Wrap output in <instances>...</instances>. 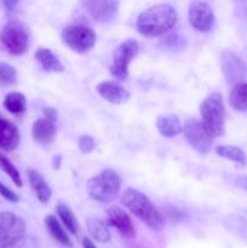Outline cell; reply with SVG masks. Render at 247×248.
I'll use <instances>...</instances> for the list:
<instances>
[{
    "label": "cell",
    "instance_id": "cell-1",
    "mask_svg": "<svg viewBox=\"0 0 247 248\" xmlns=\"http://www.w3.org/2000/svg\"><path fill=\"white\" fill-rule=\"evenodd\" d=\"M177 10L170 4H159L140 12L136 28L147 38H157L172 31L177 23Z\"/></svg>",
    "mask_w": 247,
    "mask_h": 248
},
{
    "label": "cell",
    "instance_id": "cell-2",
    "mask_svg": "<svg viewBox=\"0 0 247 248\" xmlns=\"http://www.w3.org/2000/svg\"><path fill=\"white\" fill-rule=\"evenodd\" d=\"M121 203L131 213L139 218L150 229L159 232L164 228V218L154 203L148 196L138 191L137 189L127 188L121 196Z\"/></svg>",
    "mask_w": 247,
    "mask_h": 248
},
{
    "label": "cell",
    "instance_id": "cell-3",
    "mask_svg": "<svg viewBox=\"0 0 247 248\" xmlns=\"http://www.w3.org/2000/svg\"><path fill=\"white\" fill-rule=\"evenodd\" d=\"M201 124L212 138L220 137L225 132V108L223 97L217 92L208 94L200 107Z\"/></svg>",
    "mask_w": 247,
    "mask_h": 248
},
{
    "label": "cell",
    "instance_id": "cell-4",
    "mask_svg": "<svg viewBox=\"0 0 247 248\" xmlns=\"http://www.w3.org/2000/svg\"><path fill=\"white\" fill-rule=\"evenodd\" d=\"M120 186L119 174L114 170L107 169L87 182L86 190L93 200L101 203H110L118 198Z\"/></svg>",
    "mask_w": 247,
    "mask_h": 248
},
{
    "label": "cell",
    "instance_id": "cell-5",
    "mask_svg": "<svg viewBox=\"0 0 247 248\" xmlns=\"http://www.w3.org/2000/svg\"><path fill=\"white\" fill-rule=\"evenodd\" d=\"M0 43L7 52L19 56L28 50L29 36L21 22L17 19H10L0 31Z\"/></svg>",
    "mask_w": 247,
    "mask_h": 248
},
{
    "label": "cell",
    "instance_id": "cell-6",
    "mask_svg": "<svg viewBox=\"0 0 247 248\" xmlns=\"http://www.w3.org/2000/svg\"><path fill=\"white\" fill-rule=\"evenodd\" d=\"M24 220L11 212H0V248H11L26 236Z\"/></svg>",
    "mask_w": 247,
    "mask_h": 248
},
{
    "label": "cell",
    "instance_id": "cell-7",
    "mask_svg": "<svg viewBox=\"0 0 247 248\" xmlns=\"http://www.w3.org/2000/svg\"><path fill=\"white\" fill-rule=\"evenodd\" d=\"M96 33L93 29L84 24L69 26L63 31L62 40L70 50L77 53H85L96 44Z\"/></svg>",
    "mask_w": 247,
    "mask_h": 248
},
{
    "label": "cell",
    "instance_id": "cell-8",
    "mask_svg": "<svg viewBox=\"0 0 247 248\" xmlns=\"http://www.w3.org/2000/svg\"><path fill=\"white\" fill-rule=\"evenodd\" d=\"M139 52V45L133 39H127L116 47L113 55V63L110 65V73L115 79L125 80L128 75V65L137 57Z\"/></svg>",
    "mask_w": 247,
    "mask_h": 248
},
{
    "label": "cell",
    "instance_id": "cell-9",
    "mask_svg": "<svg viewBox=\"0 0 247 248\" xmlns=\"http://www.w3.org/2000/svg\"><path fill=\"white\" fill-rule=\"evenodd\" d=\"M183 132L186 142L200 154H206L212 147L213 138L208 135L201 121L191 119L183 125Z\"/></svg>",
    "mask_w": 247,
    "mask_h": 248
},
{
    "label": "cell",
    "instance_id": "cell-10",
    "mask_svg": "<svg viewBox=\"0 0 247 248\" xmlns=\"http://www.w3.org/2000/svg\"><path fill=\"white\" fill-rule=\"evenodd\" d=\"M84 9L98 23L113 21L119 12V0H82Z\"/></svg>",
    "mask_w": 247,
    "mask_h": 248
},
{
    "label": "cell",
    "instance_id": "cell-11",
    "mask_svg": "<svg viewBox=\"0 0 247 248\" xmlns=\"http://www.w3.org/2000/svg\"><path fill=\"white\" fill-rule=\"evenodd\" d=\"M189 22L191 27L201 33H207L211 31L215 23V14L210 5L201 0L190 2L188 11Z\"/></svg>",
    "mask_w": 247,
    "mask_h": 248
},
{
    "label": "cell",
    "instance_id": "cell-12",
    "mask_svg": "<svg viewBox=\"0 0 247 248\" xmlns=\"http://www.w3.org/2000/svg\"><path fill=\"white\" fill-rule=\"evenodd\" d=\"M107 219L111 227L115 228L125 237H135L136 230L130 216L120 207H110L107 210Z\"/></svg>",
    "mask_w": 247,
    "mask_h": 248
},
{
    "label": "cell",
    "instance_id": "cell-13",
    "mask_svg": "<svg viewBox=\"0 0 247 248\" xmlns=\"http://www.w3.org/2000/svg\"><path fill=\"white\" fill-rule=\"evenodd\" d=\"M97 92L102 98L113 104H123L130 98V92L115 81H103L97 85Z\"/></svg>",
    "mask_w": 247,
    "mask_h": 248
},
{
    "label": "cell",
    "instance_id": "cell-14",
    "mask_svg": "<svg viewBox=\"0 0 247 248\" xmlns=\"http://www.w3.org/2000/svg\"><path fill=\"white\" fill-rule=\"evenodd\" d=\"M19 132L11 121L0 118V149L12 152L19 144Z\"/></svg>",
    "mask_w": 247,
    "mask_h": 248
},
{
    "label": "cell",
    "instance_id": "cell-15",
    "mask_svg": "<svg viewBox=\"0 0 247 248\" xmlns=\"http://www.w3.org/2000/svg\"><path fill=\"white\" fill-rule=\"evenodd\" d=\"M31 136L36 143L41 145H48L53 142L56 137V127L53 121L47 118L38 119L31 127Z\"/></svg>",
    "mask_w": 247,
    "mask_h": 248
},
{
    "label": "cell",
    "instance_id": "cell-16",
    "mask_svg": "<svg viewBox=\"0 0 247 248\" xmlns=\"http://www.w3.org/2000/svg\"><path fill=\"white\" fill-rule=\"evenodd\" d=\"M156 128L160 135L166 138L176 137L183 132V125L178 116L174 114L159 116L156 119Z\"/></svg>",
    "mask_w": 247,
    "mask_h": 248
},
{
    "label": "cell",
    "instance_id": "cell-17",
    "mask_svg": "<svg viewBox=\"0 0 247 248\" xmlns=\"http://www.w3.org/2000/svg\"><path fill=\"white\" fill-rule=\"evenodd\" d=\"M223 70H224L225 78L230 81L241 79L246 74L245 64L237 57V55L232 52H228V55H223Z\"/></svg>",
    "mask_w": 247,
    "mask_h": 248
},
{
    "label": "cell",
    "instance_id": "cell-18",
    "mask_svg": "<svg viewBox=\"0 0 247 248\" xmlns=\"http://www.w3.org/2000/svg\"><path fill=\"white\" fill-rule=\"evenodd\" d=\"M27 174H28L29 183H31V186L33 188L38 200L43 203L48 202L51 195H52V190L48 186V184L46 183L44 177L35 170H28Z\"/></svg>",
    "mask_w": 247,
    "mask_h": 248
},
{
    "label": "cell",
    "instance_id": "cell-19",
    "mask_svg": "<svg viewBox=\"0 0 247 248\" xmlns=\"http://www.w3.org/2000/svg\"><path fill=\"white\" fill-rule=\"evenodd\" d=\"M34 58L36 62L43 67V69L47 70V72H56L60 73L63 70V65L61 63L60 58L55 55L51 50L45 47H39L35 51Z\"/></svg>",
    "mask_w": 247,
    "mask_h": 248
},
{
    "label": "cell",
    "instance_id": "cell-20",
    "mask_svg": "<svg viewBox=\"0 0 247 248\" xmlns=\"http://www.w3.org/2000/svg\"><path fill=\"white\" fill-rule=\"evenodd\" d=\"M86 225L89 232L96 241L102 242V244L110 241V232H109L108 227H107V224L102 219L94 217L87 218Z\"/></svg>",
    "mask_w": 247,
    "mask_h": 248
},
{
    "label": "cell",
    "instance_id": "cell-21",
    "mask_svg": "<svg viewBox=\"0 0 247 248\" xmlns=\"http://www.w3.org/2000/svg\"><path fill=\"white\" fill-rule=\"evenodd\" d=\"M45 225L47 228L48 232L51 234V236L56 240L57 242H60L63 246H72V242H70L69 236L65 232L64 228L61 224L60 220L55 217V216L50 215L45 218Z\"/></svg>",
    "mask_w": 247,
    "mask_h": 248
},
{
    "label": "cell",
    "instance_id": "cell-22",
    "mask_svg": "<svg viewBox=\"0 0 247 248\" xmlns=\"http://www.w3.org/2000/svg\"><path fill=\"white\" fill-rule=\"evenodd\" d=\"M229 103L234 110L247 111V82L234 85L230 92Z\"/></svg>",
    "mask_w": 247,
    "mask_h": 248
},
{
    "label": "cell",
    "instance_id": "cell-23",
    "mask_svg": "<svg viewBox=\"0 0 247 248\" xmlns=\"http://www.w3.org/2000/svg\"><path fill=\"white\" fill-rule=\"evenodd\" d=\"M216 153H217V155H219V156L230 160V161L236 162V164L241 165V166H246L247 165L246 153L242 149H240L239 147L229 144L218 145V147L216 148Z\"/></svg>",
    "mask_w": 247,
    "mask_h": 248
},
{
    "label": "cell",
    "instance_id": "cell-24",
    "mask_svg": "<svg viewBox=\"0 0 247 248\" xmlns=\"http://www.w3.org/2000/svg\"><path fill=\"white\" fill-rule=\"evenodd\" d=\"M2 106L9 113L22 114L27 109V98L21 92H10L4 98Z\"/></svg>",
    "mask_w": 247,
    "mask_h": 248
},
{
    "label": "cell",
    "instance_id": "cell-25",
    "mask_svg": "<svg viewBox=\"0 0 247 248\" xmlns=\"http://www.w3.org/2000/svg\"><path fill=\"white\" fill-rule=\"evenodd\" d=\"M57 213L60 219L62 220L63 225L67 228V230H69V232H72V234L77 235V232H79V222H77L73 211L64 203H60L57 206Z\"/></svg>",
    "mask_w": 247,
    "mask_h": 248
},
{
    "label": "cell",
    "instance_id": "cell-26",
    "mask_svg": "<svg viewBox=\"0 0 247 248\" xmlns=\"http://www.w3.org/2000/svg\"><path fill=\"white\" fill-rule=\"evenodd\" d=\"M0 169H1L2 172L7 174L10 177L14 184L18 188H21L23 186V182H22V177L19 174V171L17 170V167L12 164L9 160V157L6 155H4L2 153H0Z\"/></svg>",
    "mask_w": 247,
    "mask_h": 248
},
{
    "label": "cell",
    "instance_id": "cell-27",
    "mask_svg": "<svg viewBox=\"0 0 247 248\" xmlns=\"http://www.w3.org/2000/svg\"><path fill=\"white\" fill-rule=\"evenodd\" d=\"M17 82V72L11 64L0 62V85L11 86Z\"/></svg>",
    "mask_w": 247,
    "mask_h": 248
},
{
    "label": "cell",
    "instance_id": "cell-28",
    "mask_svg": "<svg viewBox=\"0 0 247 248\" xmlns=\"http://www.w3.org/2000/svg\"><path fill=\"white\" fill-rule=\"evenodd\" d=\"M96 148V142L90 136H81L79 138V149L85 154H90Z\"/></svg>",
    "mask_w": 247,
    "mask_h": 248
},
{
    "label": "cell",
    "instance_id": "cell-29",
    "mask_svg": "<svg viewBox=\"0 0 247 248\" xmlns=\"http://www.w3.org/2000/svg\"><path fill=\"white\" fill-rule=\"evenodd\" d=\"M0 195L6 199L7 201H10V202H18L19 201V196L15 191H12L11 189L7 188L6 186H4L1 182H0Z\"/></svg>",
    "mask_w": 247,
    "mask_h": 248
},
{
    "label": "cell",
    "instance_id": "cell-30",
    "mask_svg": "<svg viewBox=\"0 0 247 248\" xmlns=\"http://www.w3.org/2000/svg\"><path fill=\"white\" fill-rule=\"evenodd\" d=\"M18 2L19 0H2V5H4L6 11H12V10L16 9Z\"/></svg>",
    "mask_w": 247,
    "mask_h": 248
},
{
    "label": "cell",
    "instance_id": "cell-31",
    "mask_svg": "<svg viewBox=\"0 0 247 248\" xmlns=\"http://www.w3.org/2000/svg\"><path fill=\"white\" fill-rule=\"evenodd\" d=\"M44 113H45L46 118H47L48 120L55 121L56 119H57V111H56L55 109H52V108H46L45 110H44Z\"/></svg>",
    "mask_w": 247,
    "mask_h": 248
},
{
    "label": "cell",
    "instance_id": "cell-32",
    "mask_svg": "<svg viewBox=\"0 0 247 248\" xmlns=\"http://www.w3.org/2000/svg\"><path fill=\"white\" fill-rule=\"evenodd\" d=\"M82 246H84V248H97L94 246L93 242H92L90 239H87V237H85L84 241H82Z\"/></svg>",
    "mask_w": 247,
    "mask_h": 248
}]
</instances>
